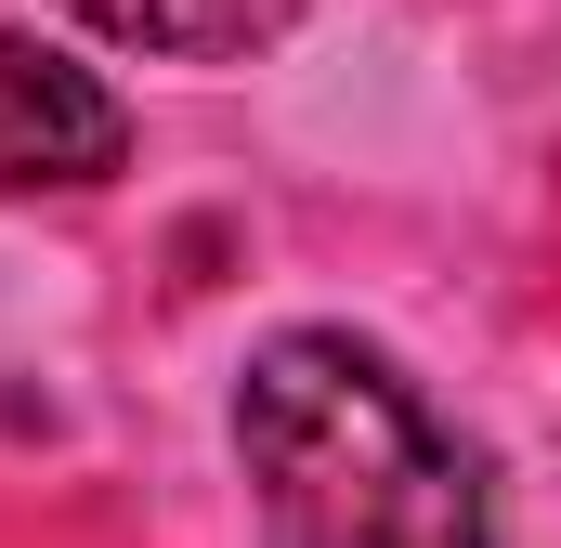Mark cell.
<instances>
[{
  "label": "cell",
  "instance_id": "cell-1",
  "mask_svg": "<svg viewBox=\"0 0 561 548\" xmlns=\"http://www.w3.org/2000/svg\"><path fill=\"white\" fill-rule=\"evenodd\" d=\"M236 457L287 548H496L470 444L340 327H287L249 353Z\"/></svg>",
  "mask_w": 561,
  "mask_h": 548
},
{
  "label": "cell",
  "instance_id": "cell-2",
  "mask_svg": "<svg viewBox=\"0 0 561 548\" xmlns=\"http://www.w3.org/2000/svg\"><path fill=\"white\" fill-rule=\"evenodd\" d=\"M131 157V118L92 66L39 53V39H0V196H79Z\"/></svg>",
  "mask_w": 561,
  "mask_h": 548
},
{
  "label": "cell",
  "instance_id": "cell-3",
  "mask_svg": "<svg viewBox=\"0 0 561 548\" xmlns=\"http://www.w3.org/2000/svg\"><path fill=\"white\" fill-rule=\"evenodd\" d=\"M118 53H170V66H236L300 26V0H79Z\"/></svg>",
  "mask_w": 561,
  "mask_h": 548
}]
</instances>
